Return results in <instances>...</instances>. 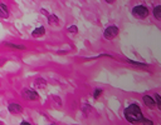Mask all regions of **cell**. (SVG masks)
<instances>
[{
	"label": "cell",
	"mask_w": 161,
	"mask_h": 125,
	"mask_svg": "<svg viewBox=\"0 0 161 125\" xmlns=\"http://www.w3.org/2000/svg\"><path fill=\"white\" fill-rule=\"evenodd\" d=\"M124 115L126 118V120L128 123H132V124H140L143 119V115H142V112H141V108L137 105V104H131L128 105L125 112H124Z\"/></svg>",
	"instance_id": "1"
},
{
	"label": "cell",
	"mask_w": 161,
	"mask_h": 125,
	"mask_svg": "<svg viewBox=\"0 0 161 125\" xmlns=\"http://www.w3.org/2000/svg\"><path fill=\"white\" fill-rule=\"evenodd\" d=\"M149 9H147L146 6L143 5H136V6H133L132 9V15L137 18V19H145L149 17Z\"/></svg>",
	"instance_id": "2"
},
{
	"label": "cell",
	"mask_w": 161,
	"mask_h": 125,
	"mask_svg": "<svg viewBox=\"0 0 161 125\" xmlns=\"http://www.w3.org/2000/svg\"><path fill=\"white\" fill-rule=\"evenodd\" d=\"M118 33H120L118 28L115 26V25H111L108 28H106V30L103 31V36H104L106 40H112L118 35Z\"/></svg>",
	"instance_id": "3"
},
{
	"label": "cell",
	"mask_w": 161,
	"mask_h": 125,
	"mask_svg": "<svg viewBox=\"0 0 161 125\" xmlns=\"http://www.w3.org/2000/svg\"><path fill=\"white\" fill-rule=\"evenodd\" d=\"M22 96L25 100H30V101H35L39 99V94L33 89H23Z\"/></svg>",
	"instance_id": "4"
},
{
	"label": "cell",
	"mask_w": 161,
	"mask_h": 125,
	"mask_svg": "<svg viewBox=\"0 0 161 125\" xmlns=\"http://www.w3.org/2000/svg\"><path fill=\"white\" fill-rule=\"evenodd\" d=\"M8 110H9V113L14 114V115H17V114H22V113H23V108H22V105H19V104H17V103L9 104Z\"/></svg>",
	"instance_id": "5"
},
{
	"label": "cell",
	"mask_w": 161,
	"mask_h": 125,
	"mask_svg": "<svg viewBox=\"0 0 161 125\" xmlns=\"http://www.w3.org/2000/svg\"><path fill=\"white\" fill-rule=\"evenodd\" d=\"M142 100H143L145 105H146L147 108H149V109H154V108L156 106V101H155V99H154V98H151L150 95H143Z\"/></svg>",
	"instance_id": "6"
},
{
	"label": "cell",
	"mask_w": 161,
	"mask_h": 125,
	"mask_svg": "<svg viewBox=\"0 0 161 125\" xmlns=\"http://www.w3.org/2000/svg\"><path fill=\"white\" fill-rule=\"evenodd\" d=\"M10 15V13H9V8L3 4V3H0V18H3V19H8Z\"/></svg>",
	"instance_id": "7"
},
{
	"label": "cell",
	"mask_w": 161,
	"mask_h": 125,
	"mask_svg": "<svg viewBox=\"0 0 161 125\" xmlns=\"http://www.w3.org/2000/svg\"><path fill=\"white\" fill-rule=\"evenodd\" d=\"M34 86L37 89H44L47 86V81L44 79H42V78H38V79L34 80Z\"/></svg>",
	"instance_id": "8"
},
{
	"label": "cell",
	"mask_w": 161,
	"mask_h": 125,
	"mask_svg": "<svg viewBox=\"0 0 161 125\" xmlns=\"http://www.w3.org/2000/svg\"><path fill=\"white\" fill-rule=\"evenodd\" d=\"M44 33H45L44 26H39V28H37V29H34V30H33L32 35H33L34 38H39V36H43V35H44Z\"/></svg>",
	"instance_id": "9"
},
{
	"label": "cell",
	"mask_w": 161,
	"mask_h": 125,
	"mask_svg": "<svg viewBox=\"0 0 161 125\" xmlns=\"http://www.w3.org/2000/svg\"><path fill=\"white\" fill-rule=\"evenodd\" d=\"M48 21L50 25H58L59 24V19L54 15V14H49L48 15Z\"/></svg>",
	"instance_id": "10"
},
{
	"label": "cell",
	"mask_w": 161,
	"mask_h": 125,
	"mask_svg": "<svg viewBox=\"0 0 161 125\" xmlns=\"http://www.w3.org/2000/svg\"><path fill=\"white\" fill-rule=\"evenodd\" d=\"M152 14H154L155 19H157V20H161V5H157V6H155V8H154V10H152Z\"/></svg>",
	"instance_id": "11"
},
{
	"label": "cell",
	"mask_w": 161,
	"mask_h": 125,
	"mask_svg": "<svg viewBox=\"0 0 161 125\" xmlns=\"http://www.w3.org/2000/svg\"><path fill=\"white\" fill-rule=\"evenodd\" d=\"M5 46L10 48V49H19V50H24L25 46L24 45H18V44H11V43H5Z\"/></svg>",
	"instance_id": "12"
},
{
	"label": "cell",
	"mask_w": 161,
	"mask_h": 125,
	"mask_svg": "<svg viewBox=\"0 0 161 125\" xmlns=\"http://www.w3.org/2000/svg\"><path fill=\"white\" fill-rule=\"evenodd\" d=\"M127 63L131 64V65H135V66H147V64H145V63H140V61H135V60H130V59H127Z\"/></svg>",
	"instance_id": "13"
},
{
	"label": "cell",
	"mask_w": 161,
	"mask_h": 125,
	"mask_svg": "<svg viewBox=\"0 0 161 125\" xmlns=\"http://www.w3.org/2000/svg\"><path fill=\"white\" fill-rule=\"evenodd\" d=\"M154 99H155V101H156V106H157L160 110H161V96H160L159 94H156Z\"/></svg>",
	"instance_id": "14"
},
{
	"label": "cell",
	"mask_w": 161,
	"mask_h": 125,
	"mask_svg": "<svg viewBox=\"0 0 161 125\" xmlns=\"http://www.w3.org/2000/svg\"><path fill=\"white\" fill-rule=\"evenodd\" d=\"M102 93H103V91H102L101 89H96V90H95V93H93V98H95V99L97 100V99L100 98V96L102 95Z\"/></svg>",
	"instance_id": "15"
},
{
	"label": "cell",
	"mask_w": 161,
	"mask_h": 125,
	"mask_svg": "<svg viewBox=\"0 0 161 125\" xmlns=\"http://www.w3.org/2000/svg\"><path fill=\"white\" fill-rule=\"evenodd\" d=\"M68 31L72 33V34H77V33H78V28H77L76 25H72V26L68 28Z\"/></svg>",
	"instance_id": "16"
},
{
	"label": "cell",
	"mask_w": 161,
	"mask_h": 125,
	"mask_svg": "<svg viewBox=\"0 0 161 125\" xmlns=\"http://www.w3.org/2000/svg\"><path fill=\"white\" fill-rule=\"evenodd\" d=\"M141 124L142 125H154V123L151 121V120H149V119H142V121H141Z\"/></svg>",
	"instance_id": "17"
},
{
	"label": "cell",
	"mask_w": 161,
	"mask_h": 125,
	"mask_svg": "<svg viewBox=\"0 0 161 125\" xmlns=\"http://www.w3.org/2000/svg\"><path fill=\"white\" fill-rule=\"evenodd\" d=\"M40 11H42V14H43V15H45V17H48V15H49V13H48L47 10H44V9H42Z\"/></svg>",
	"instance_id": "18"
},
{
	"label": "cell",
	"mask_w": 161,
	"mask_h": 125,
	"mask_svg": "<svg viewBox=\"0 0 161 125\" xmlns=\"http://www.w3.org/2000/svg\"><path fill=\"white\" fill-rule=\"evenodd\" d=\"M20 125H32L30 123H28V121H25V120H23L22 123H20Z\"/></svg>",
	"instance_id": "19"
},
{
	"label": "cell",
	"mask_w": 161,
	"mask_h": 125,
	"mask_svg": "<svg viewBox=\"0 0 161 125\" xmlns=\"http://www.w3.org/2000/svg\"><path fill=\"white\" fill-rule=\"evenodd\" d=\"M106 2L108 3V4H112V3H115V2H116V0H106Z\"/></svg>",
	"instance_id": "20"
},
{
	"label": "cell",
	"mask_w": 161,
	"mask_h": 125,
	"mask_svg": "<svg viewBox=\"0 0 161 125\" xmlns=\"http://www.w3.org/2000/svg\"><path fill=\"white\" fill-rule=\"evenodd\" d=\"M0 125H3V124H2V123H0Z\"/></svg>",
	"instance_id": "21"
}]
</instances>
